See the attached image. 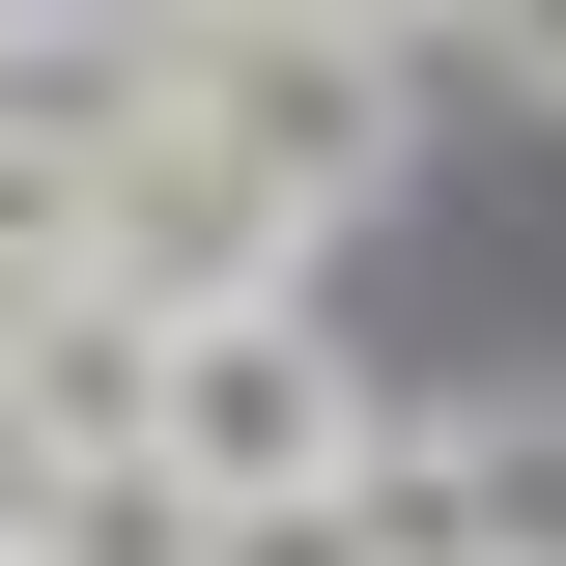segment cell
Segmentation results:
<instances>
[{"instance_id": "cell-1", "label": "cell", "mask_w": 566, "mask_h": 566, "mask_svg": "<svg viewBox=\"0 0 566 566\" xmlns=\"http://www.w3.org/2000/svg\"><path fill=\"white\" fill-rule=\"evenodd\" d=\"M397 424H368L340 312L283 283V312H142V510L199 538V510H340Z\"/></svg>"}, {"instance_id": "cell-2", "label": "cell", "mask_w": 566, "mask_h": 566, "mask_svg": "<svg viewBox=\"0 0 566 566\" xmlns=\"http://www.w3.org/2000/svg\"><path fill=\"white\" fill-rule=\"evenodd\" d=\"M397 538H424V566H566V397L397 424Z\"/></svg>"}, {"instance_id": "cell-3", "label": "cell", "mask_w": 566, "mask_h": 566, "mask_svg": "<svg viewBox=\"0 0 566 566\" xmlns=\"http://www.w3.org/2000/svg\"><path fill=\"white\" fill-rule=\"evenodd\" d=\"M29 566H170V510H142V482L114 510H29Z\"/></svg>"}, {"instance_id": "cell-4", "label": "cell", "mask_w": 566, "mask_h": 566, "mask_svg": "<svg viewBox=\"0 0 566 566\" xmlns=\"http://www.w3.org/2000/svg\"><path fill=\"white\" fill-rule=\"evenodd\" d=\"M453 29H482V57L538 85V114H566V0H453Z\"/></svg>"}, {"instance_id": "cell-5", "label": "cell", "mask_w": 566, "mask_h": 566, "mask_svg": "<svg viewBox=\"0 0 566 566\" xmlns=\"http://www.w3.org/2000/svg\"><path fill=\"white\" fill-rule=\"evenodd\" d=\"M29 29H57V0H0V85H29Z\"/></svg>"}, {"instance_id": "cell-6", "label": "cell", "mask_w": 566, "mask_h": 566, "mask_svg": "<svg viewBox=\"0 0 566 566\" xmlns=\"http://www.w3.org/2000/svg\"><path fill=\"white\" fill-rule=\"evenodd\" d=\"M340 29H424V0H340Z\"/></svg>"}, {"instance_id": "cell-7", "label": "cell", "mask_w": 566, "mask_h": 566, "mask_svg": "<svg viewBox=\"0 0 566 566\" xmlns=\"http://www.w3.org/2000/svg\"><path fill=\"white\" fill-rule=\"evenodd\" d=\"M0 566H29V538H0Z\"/></svg>"}]
</instances>
